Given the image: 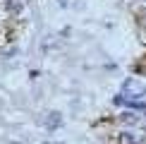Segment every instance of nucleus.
<instances>
[{"mask_svg": "<svg viewBox=\"0 0 146 144\" xmlns=\"http://www.w3.org/2000/svg\"><path fill=\"white\" fill-rule=\"evenodd\" d=\"M139 120H141V118H139V113H134V111H122L117 115V123H122L125 127H137Z\"/></svg>", "mask_w": 146, "mask_h": 144, "instance_id": "obj_2", "label": "nucleus"}, {"mask_svg": "<svg viewBox=\"0 0 146 144\" xmlns=\"http://www.w3.org/2000/svg\"><path fill=\"white\" fill-rule=\"evenodd\" d=\"M43 125H46V130H58V127H62V115H60L58 111L48 113L46 120H43Z\"/></svg>", "mask_w": 146, "mask_h": 144, "instance_id": "obj_3", "label": "nucleus"}, {"mask_svg": "<svg viewBox=\"0 0 146 144\" xmlns=\"http://www.w3.org/2000/svg\"><path fill=\"white\" fill-rule=\"evenodd\" d=\"M58 5L60 7H67V0H58Z\"/></svg>", "mask_w": 146, "mask_h": 144, "instance_id": "obj_4", "label": "nucleus"}, {"mask_svg": "<svg viewBox=\"0 0 146 144\" xmlns=\"http://www.w3.org/2000/svg\"><path fill=\"white\" fill-rule=\"evenodd\" d=\"M120 94H122L125 99H129V101H144V96H146V84L137 82L134 77H127V79L122 82Z\"/></svg>", "mask_w": 146, "mask_h": 144, "instance_id": "obj_1", "label": "nucleus"}]
</instances>
